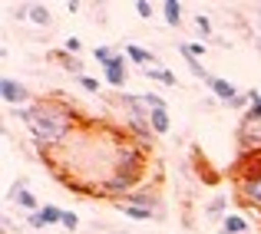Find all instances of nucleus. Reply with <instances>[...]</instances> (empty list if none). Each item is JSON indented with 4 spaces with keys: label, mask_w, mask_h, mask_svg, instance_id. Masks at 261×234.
<instances>
[{
    "label": "nucleus",
    "mask_w": 261,
    "mask_h": 234,
    "mask_svg": "<svg viewBox=\"0 0 261 234\" xmlns=\"http://www.w3.org/2000/svg\"><path fill=\"white\" fill-rule=\"evenodd\" d=\"M20 122L27 126L37 152H50V149H63L66 142L76 135V129H86L89 119L80 112L73 102H66L63 96H43V99L30 102L23 109H13Z\"/></svg>",
    "instance_id": "obj_1"
},
{
    "label": "nucleus",
    "mask_w": 261,
    "mask_h": 234,
    "mask_svg": "<svg viewBox=\"0 0 261 234\" xmlns=\"http://www.w3.org/2000/svg\"><path fill=\"white\" fill-rule=\"evenodd\" d=\"M231 182L238 188V201L261 218V155H238Z\"/></svg>",
    "instance_id": "obj_2"
},
{
    "label": "nucleus",
    "mask_w": 261,
    "mask_h": 234,
    "mask_svg": "<svg viewBox=\"0 0 261 234\" xmlns=\"http://www.w3.org/2000/svg\"><path fill=\"white\" fill-rule=\"evenodd\" d=\"M93 60L102 66L106 86H113L116 93H122V86H126V63H129L126 53H119L116 46H96V50H93Z\"/></svg>",
    "instance_id": "obj_3"
},
{
    "label": "nucleus",
    "mask_w": 261,
    "mask_h": 234,
    "mask_svg": "<svg viewBox=\"0 0 261 234\" xmlns=\"http://www.w3.org/2000/svg\"><path fill=\"white\" fill-rule=\"evenodd\" d=\"M238 155H261V119L248 112L238 122Z\"/></svg>",
    "instance_id": "obj_4"
},
{
    "label": "nucleus",
    "mask_w": 261,
    "mask_h": 234,
    "mask_svg": "<svg viewBox=\"0 0 261 234\" xmlns=\"http://www.w3.org/2000/svg\"><path fill=\"white\" fill-rule=\"evenodd\" d=\"M0 99H4L7 106H13V109H23L27 102L33 99V96H30V89H27L20 79L4 76V79H0Z\"/></svg>",
    "instance_id": "obj_5"
},
{
    "label": "nucleus",
    "mask_w": 261,
    "mask_h": 234,
    "mask_svg": "<svg viewBox=\"0 0 261 234\" xmlns=\"http://www.w3.org/2000/svg\"><path fill=\"white\" fill-rule=\"evenodd\" d=\"M122 204H136V208H149V211H159L162 208V195L152 188H146V185H139L136 191H129L126 198H122Z\"/></svg>",
    "instance_id": "obj_6"
},
{
    "label": "nucleus",
    "mask_w": 261,
    "mask_h": 234,
    "mask_svg": "<svg viewBox=\"0 0 261 234\" xmlns=\"http://www.w3.org/2000/svg\"><path fill=\"white\" fill-rule=\"evenodd\" d=\"M122 53H126L129 63H136L139 70H149V66H162V63H159V56H155L152 50H146V46H139V43H126V46H122Z\"/></svg>",
    "instance_id": "obj_7"
},
{
    "label": "nucleus",
    "mask_w": 261,
    "mask_h": 234,
    "mask_svg": "<svg viewBox=\"0 0 261 234\" xmlns=\"http://www.w3.org/2000/svg\"><path fill=\"white\" fill-rule=\"evenodd\" d=\"M126 132H129V139H133V142H139V145H146V149H149V142L155 139L149 119H126Z\"/></svg>",
    "instance_id": "obj_8"
},
{
    "label": "nucleus",
    "mask_w": 261,
    "mask_h": 234,
    "mask_svg": "<svg viewBox=\"0 0 261 234\" xmlns=\"http://www.w3.org/2000/svg\"><path fill=\"white\" fill-rule=\"evenodd\" d=\"M208 89H212V96H215L218 102H225V106H228V102L235 99V96H242V93H238V86H235V82H231V79H225V76H212Z\"/></svg>",
    "instance_id": "obj_9"
},
{
    "label": "nucleus",
    "mask_w": 261,
    "mask_h": 234,
    "mask_svg": "<svg viewBox=\"0 0 261 234\" xmlns=\"http://www.w3.org/2000/svg\"><path fill=\"white\" fill-rule=\"evenodd\" d=\"M50 60H57V63L60 66H63V70L66 73H73V76H86V73H83V60H80L76 56V53H66V50H57V53H50Z\"/></svg>",
    "instance_id": "obj_10"
},
{
    "label": "nucleus",
    "mask_w": 261,
    "mask_h": 234,
    "mask_svg": "<svg viewBox=\"0 0 261 234\" xmlns=\"http://www.w3.org/2000/svg\"><path fill=\"white\" fill-rule=\"evenodd\" d=\"M248 231H251V221L238 211H228L222 218V234H248Z\"/></svg>",
    "instance_id": "obj_11"
},
{
    "label": "nucleus",
    "mask_w": 261,
    "mask_h": 234,
    "mask_svg": "<svg viewBox=\"0 0 261 234\" xmlns=\"http://www.w3.org/2000/svg\"><path fill=\"white\" fill-rule=\"evenodd\" d=\"M225 215H228V198L218 191V195H212V201L205 204V218H215V221H222Z\"/></svg>",
    "instance_id": "obj_12"
},
{
    "label": "nucleus",
    "mask_w": 261,
    "mask_h": 234,
    "mask_svg": "<svg viewBox=\"0 0 261 234\" xmlns=\"http://www.w3.org/2000/svg\"><path fill=\"white\" fill-rule=\"evenodd\" d=\"M162 7V17H166V23L169 26H182V0H166V4H159Z\"/></svg>",
    "instance_id": "obj_13"
},
{
    "label": "nucleus",
    "mask_w": 261,
    "mask_h": 234,
    "mask_svg": "<svg viewBox=\"0 0 261 234\" xmlns=\"http://www.w3.org/2000/svg\"><path fill=\"white\" fill-rule=\"evenodd\" d=\"M142 76H146V79H155V82H166V86H178L175 73L166 70V66H149V70H142Z\"/></svg>",
    "instance_id": "obj_14"
},
{
    "label": "nucleus",
    "mask_w": 261,
    "mask_h": 234,
    "mask_svg": "<svg viewBox=\"0 0 261 234\" xmlns=\"http://www.w3.org/2000/svg\"><path fill=\"white\" fill-rule=\"evenodd\" d=\"M149 126H152L155 135H169L172 122H169V109H159V112H149Z\"/></svg>",
    "instance_id": "obj_15"
},
{
    "label": "nucleus",
    "mask_w": 261,
    "mask_h": 234,
    "mask_svg": "<svg viewBox=\"0 0 261 234\" xmlns=\"http://www.w3.org/2000/svg\"><path fill=\"white\" fill-rule=\"evenodd\" d=\"M116 208H119L126 218H133V221H152V218H155V211H149V208H136V204H122V201H116Z\"/></svg>",
    "instance_id": "obj_16"
},
{
    "label": "nucleus",
    "mask_w": 261,
    "mask_h": 234,
    "mask_svg": "<svg viewBox=\"0 0 261 234\" xmlns=\"http://www.w3.org/2000/svg\"><path fill=\"white\" fill-rule=\"evenodd\" d=\"M30 23H37V26H50V23H53V13L46 10L43 4H30Z\"/></svg>",
    "instance_id": "obj_17"
},
{
    "label": "nucleus",
    "mask_w": 261,
    "mask_h": 234,
    "mask_svg": "<svg viewBox=\"0 0 261 234\" xmlns=\"http://www.w3.org/2000/svg\"><path fill=\"white\" fill-rule=\"evenodd\" d=\"M185 66H189V73H192V76H195V79H202V82H212V73H208V70H205V66H202V60L189 56V60H185Z\"/></svg>",
    "instance_id": "obj_18"
},
{
    "label": "nucleus",
    "mask_w": 261,
    "mask_h": 234,
    "mask_svg": "<svg viewBox=\"0 0 261 234\" xmlns=\"http://www.w3.org/2000/svg\"><path fill=\"white\" fill-rule=\"evenodd\" d=\"M40 211H43L46 224H63V208H57V204H40Z\"/></svg>",
    "instance_id": "obj_19"
},
{
    "label": "nucleus",
    "mask_w": 261,
    "mask_h": 234,
    "mask_svg": "<svg viewBox=\"0 0 261 234\" xmlns=\"http://www.w3.org/2000/svg\"><path fill=\"white\" fill-rule=\"evenodd\" d=\"M195 30H198V37H202V40H215V37H212V20L205 17V13H198V17H195Z\"/></svg>",
    "instance_id": "obj_20"
},
{
    "label": "nucleus",
    "mask_w": 261,
    "mask_h": 234,
    "mask_svg": "<svg viewBox=\"0 0 261 234\" xmlns=\"http://www.w3.org/2000/svg\"><path fill=\"white\" fill-rule=\"evenodd\" d=\"M178 53H182V56L185 60H189V56H205V43H178Z\"/></svg>",
    "instance_id": "obj_21"
},
{
    "label": "nucleus",
    "mask_w": 261,
    "mask_h": 234,
    "mask_svg": "<svg viewBox=\"0 0 261 234\" xmlns=\"http://www.w3.org/2000/svg\"><path fill=\"white\" fill-rule=\"evenodd\" d=\"M142 102H146L149 112H159V109H166V99H162V96H155V93H142Z\"/></svg>",
    "instance_id": "obj_22"
},
{
    "label": "nucleus",
    "mask_w": 261,
    "mask_h": 234,
    "mask_svg": "<svg viewBox=\"0 0 261 234\" xmlns=\"http://www.w3.org/2000/svg\"><path fill=\"white\" fill-rule=\"evenodd\" d=\"M27 224H30L33 231H43V228H46V218H43V211H33V215H27Z\"/></svg>",
    "instance_id": "obj_23"
},
{
    "label": "nucleus",
    "mask_w": 261,
    "mask_h": 234,
    "mask_svg": "<svg viewBox=\"0 0 261 234\" xmlns=\"http://www.w3.org/2000/svg\"><path fill=\"white\" fill-rule=\"evenodd\" d=\"M76 82L86 89V93H99V79H96V76H89V73H86V76H80Z\"/></svg>",
    "instance_id": "obj_24"
},
{
    "label": "nucleus",
    "mask_w": 261,
    "mask_h": 234,
    "mask_svg": "<svg viewBox=\"0 0 261 234\" xmlns=\"http://www.w3.org/2000/svg\"><path fill=\"white\" fill-rule=\"evenodd\" d=\"M63 228L66 231H76L80 228V215H76V211H63Z\"/></svg>",
    "instance_id": "obj_25"
},
{
    "label": "nucleus",
    "mask_w": 261,
    "mask_h": 234,
    "mask_svg": "<svg viewBox=\"0 0 261 234\" xmlns=\"http://www.w3.org/2000/svg\"><path fill=\"white\" fill-rule=\"evenodd\" d=\"M133 7H136V13H139L142 20H149V17H152V4H149V0H136Z\"/></svg>",
    "instance_id": "obj_26"
},
{
    "label": "nucleus",
    "mask_w": 261,
    "mask_h": 234,
    "mask_svg": "<svg viewBox=\"0 0 261 234\" xmlns=\"http://www.w3.org/2000/svg\"><path fill=\"white\" fill-rule=\"evenodd\" d=\"M251 106V99H248V93H242V96H235V99L228 102V109H248Z\"/></svg>",
    "instance_id": "obj_27"
},
{
    "label": "nucleus",
    "mask_w": 261,
    "mask_h": 234,
    "mask_svg": "<svg viewBox=\"0 0 261 234\" xmlns=\"http://www.w3.org/2000/svg\"><path fill=\"white\" fill-rule=\"evenodd\" d=\"M63 46H66V53H80V46H83V43H80L76 37H70V40H66Z\"/></svg>",
    "instance_id": "obj_28"
},
{
    "label": "nucleus",
    "mask_w": 261,
    "mask_h": 234,
    "mask_svg": "<svg viewBox=\"0 0 261 234\" xmlns=\"http://www.w3.org/2000/svg\"><path fill=\"white\" fill-rule=\"evenodd\" d=\"M109 234H129V231H116V228H113V231H109Z\"/></svg>",
    "instance_id": "obj_29"
}]
</instances>
